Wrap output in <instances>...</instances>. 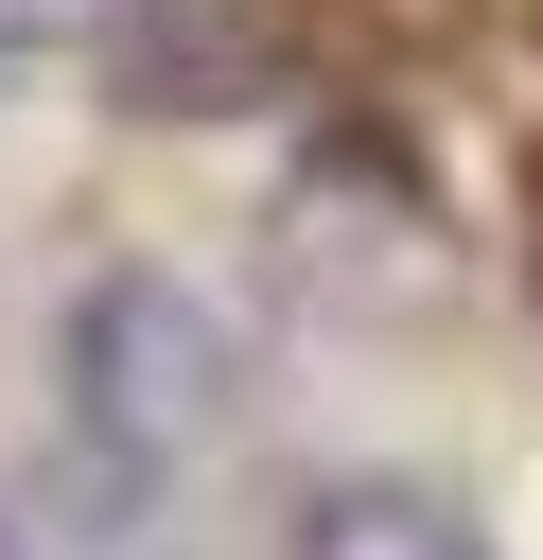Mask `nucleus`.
Listing matches in <instances>:
<instances>
[{
	"instance_id": "obj_1",
	"label": "nucleus",
	"mask_w": 543,
	"mask_h": 560,
	"mask_svg": "<svg viewBox=\"0 0 543 560\" xmlns=\"http://www.w3.org/2000/svg\"><path fill=\"white\" fill-rule=\"evenodd\" d=\"M70 385H88L105 438H175V420L210 402V315H193L175 280H105V298L70 315Z\"/></svg>"
},
{
	"instance_id": "obj_2",
	"label": "nucleus",
	"mask_w": 543,
	"mask_h": 560,
	"mask_svg": "<svg viewBox=\"0 0 543 560\" xmlns=\"http://www.w3.org/2000/svg\"><path fill=\"white\" fill-rule=\"evenodd\" d=\"M0 560H18V525H0Z\"/></svg>"
}]
</instances>
